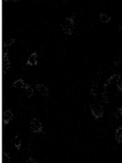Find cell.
<instances>
[{
	"label": "cell",
	"instance_id": "6da1fadb",
	"mask_svg": "<svg viewBox=\"0 0 122 163\" xmlns=\"http://www.w3.org/2000/svg\"><path fill=\"white\" fill-rule=\"evenodd\" d=\"M74 29V16L68 17L65 20L64 25H63V31L64 33L71 35Z\"/></svg>",
	"mask_w": 122,
	"mask_h": 163
},
{
	"label": "cell",
	"instance_id": "7a4b0ae2",
	"mask_svg": "<svg viewBox=\"0 0 122 163\" xmlns=\"http://www.w3.org/2000/svg\"><path fill=\"white\" fill-rule=\"evenodd\" d=\"M90 111L92 113L93 117L95 119H100L103 116V109L98 104H93L89 106Z\"/></svg>",
	"mask_w": 122,
	"mask_h": 163
},
{
	"label": "cell",
	"instance_id": "3957f363",
	"mask_svg": "<svg viewBox=\"0 0 122 163\" xmlns=\"http://www.w3.org/2000/svg\"><path fill=\"white\" fill-rule=\"evenodd\" d=\"M30 128L33 133H42L43 132V126L42 125L39 120H37V118H33L30 120Z\"/></svg>",
	"mask_w": 122,
	"mask_h": 163
},
{
	"label": "cell",
	"instance_id": "277c9868",
	"mask_svg": "<svg viewBox=\"0 0 122 163\" xmlns=\"http://www.w3.org/2000/svg\"><path fill=\"white\" fill-rule=\"evenodd\" d=\"M2 65H3V71L5 73L11 66V62L8 59V52H3V57H2Z\"/></svg>",
	"mask_w": 122,
	"mask_h": 163
},
{
	"label": "cell",
	"instance_id": "5b68a950",
	"mask_svg": "<svg viewBox=\"0 0 122 163\" xmlns=\"http://www.w3.org/2000/svg\"><path fill=\"white\" fill-rule=\"evenodd\" d=\"M121 75H119V74H113V75H112V76L107 80V82H106L105 83H104L103 88H104V89H107V86L111 85V84H112L114 82H116V83H117L118 82L121 81Z\"/></svg>",
	"mask_w": 122,
	"mask_h": 163
},
{
	"label": "cell",
	"instance_id": "8992f818",
	"mask_svg": "<svg viewBox=\"0 0 122 163\" xmlns=\"http://www.w3.org/2000/svg\"><path fill=\"white\" fill-rule=\"evenodd\" d=\"M13 118V114L10 109L4 111L3 114V123L4 125H8L9 122H11Z\"/></svg>",
	"mask_w": 122,
	"mask_h": 163
},
{
	"label": "cell",
	"instance_id": "52a82bcc",
	"mask_svg": "<svg viewBox=\"0 0 122 163\" xmlns=\"http://www.w3.org/2000/svg\"><path fill=\"white\" fill-rule=\"evenodd\" d=\"M37 53L34 52L30 55L25 65L26 66H33V65H37Z\"/></svg>",
	"mask_w": 122,
	"mask_h": 163
},
{
	"label": "cell",
	"instance_id": "ba28073f",
	"mask_svg": "<svg viewBox=\"0 0 122 163\" xmlns=\"http://www.w3.org/2000/svg\"><path fill=\"white\" fill-rule=\"evenodd\" d=\"M36 89L40 93L41 95H42V96H48L49 95V91L46 86L42 85V84H37Z\"/></svg>",
	"mask_w": 122,
	"mask_h": 163
},
{
	"label": "cell",
	"instance_id": "9c48e42d",
	"mask_svg": "<svg viewBox=\"0 0 122 163\" xmlns=\"http://www.w3.org/2000/svg\"><path fill=\"white\" fill-rule=\"evenodd\" d=\"M116 140L118 143H122V126H118L116 129Z\"/></svg>",
	"mask_w": 122,
	"mask_h": 163
},
{
	"label": "cell",
	"instance_id": "30bf717a",
	"mask_svg": "<svg viewBox=\"0 0 122 163\" xmlns=\"http://www.w3.org/2000/svg\"><path fill=\"white\" fill-rule=\"evenodd\" d=\"M24 92H25V94L27 95L28 97H32L33 95H34V92H33V88L30 86L28 85V84H25V85H24Z\"/></svg>",
	"mask_w": 122,
	"mask_h": 163
},
{
	"label": "cell",
	"instance_id": "8fae6325",
	"mask_svg": "<svg viewBox=\"0 0 122 163\" xmlns=\"http://www.w3.org/2000/svg\"><path fill=\"white\" fill-rule=\"evenodd\" d=\"M24 85H25V83H24V82L23 79H18V80H16L13 82V84L12 86H14V87H16V88H18V89H20V88H24Z\"/></svg>",
	"mask_w": 122,
	"mask_h": 163
},
{
	"label": "cell",
	"instance_id": "7c38bea8",
	"mask_svg": "<svg viewBox=\"0 0 122 163\" xmlns=\"http://www.w3.org/2000/svg\"><path fill=\"white\" fill-rule=\"evenodd\" d=\"M99 20L103 23H108L111 21V16L107 15L105 13H100L99 14Z\"/></svg>",
	"mask_w": 122,
	"mask_h": 163
},
{
	"label": "cell",
	"instance_id": "4fadbf2b",
	"mask_svg": "<svg viewBox=\"0 0 122 163\" xmlns=\"http://www.w3.org/2000/svg\"><path fill=\"white\" fill-rule=\"evenodd\" d=\"M114 64H115V65H116L117 67L121 68L122 67V55L119 54V55H117L115 57V59H114Z\"/></svg>",
	"mask_w": 122,
	"mask_h": 163
},
{
	"label": "cell",
	"instance_id": "5bb4252c",
	"mask_svg": "<svg viewBox=\"0 0 122 163\" xmlns=\"http://www.w3.org/2000/svg\"><path fill=\"white\" fill-rule=\"evenodd\" d=\"M90 94H91L93 96H97L98 85L96 83H93V85L91 86V89H90Z\"/></svg>",
	"mask_w": 122,
	"mask_h": 163
},
{
	"label": "cell",
	"instance_id": "9a60e30c",
	"mask_svg": "<svg viewBox=\"0 0 122 163\" xmlns=\"http://www.w3.org/2000/svg\"><path fill=\"white\" fill-rule=\"evenodd\" d=\"M14 144L16 148L19 150L20 148V145H21V140L19 139V134H16V136L14 139Z\"/></svg>",
	"mask_w": 122,
	"mask_h": 163
},
{
	"label": "cell",
	"instance_id": "2e32d148",
	"mask_svg": "<svg viewBox=\"0 0 122 163\" xmlns=\"http://www.w3.org/2000/svg\"><path fill=\"white\" fill-rule=\"evenodd\" d=\"M14 42H15V39H14V38H8V39L5 40V42H3V46L5 47H10V46H12V45L14 43Z\"/></svg>",
	"mask_w": 122,
	"mask_h": 163
},
{
	"label": "cell",
	"instance_id": "e0dca14e",
	"mask_svg": "<svg viewBox=\"0 0 122 163\" xmlns=\"http://www.w3.org/2000/svg\"><path fill=\"white\" fill-rule=\"evenodd\" d=\"M102 100L104 103H107L108 102V95H107V89H104V91L102 94Z\"/></svg>",
	"mask_w": 122,
	"mask_h": 163
},
{
	"label": "cell",
	"instance_id": "ac0fdd59",
	"mask_svg": "<svg viewBox=\"0 0 122 163\" xmlns=\"http://www.w3.org/2000/svg\"><path fill=\"white\" fill-rule=\"evenodd\" d=\"M2 159H3V162H9L11 161V157L9 156L8 153H4L3 154V157H2Z\"/></svg>",
	"mask_w": 122,
	"mask_h": 163
},
{
	"label": "cell",
	"instance_id": "d6986e66",
	"mask_svg": "<svg viewBox=\"0 0 122 163\" xmlns=\"http://www.w3.org/2000/svg\"><path fill=\"white\" fill-rule=\"evenodd\" d=\"M122 116V107L121 108H118L116 110V113H115V117L116 118H121Z\"/></svg>",
	"mask_w": 122,
	"mask_h": 163
},
{
	"label": "cell",
	"instance_id": "ffe728a7",
	"mask_svg": "<svg viewBox=\"0 0 122 163\" xmlns=\"http://www.w3.org/2000/svg\"><path fill=\"white\" fill-rule=\"evenodd\" d=\"M116 87H117V91L118 92L120 93V95H121V96L122 97V82L119 81L116 83Z\"/></svg>",
	"mask_w": 122,
	"mask_h": 163
},
{
	"label": "cell",
	"instance_id": "44dd1931",
	"mask_svg": "<svg viewBox=\"0 0 122 163\" xmlns=\"http://www.w3.org/2000/svg\"><path fill=\"white\" fill-rule=\"evenodd\" d=\"M28 162H33V163H38L39 162V160L33 158V157H29L28 158Z\"/></svg>",
	"mask_w": 122,
	"mask_h": 163
},
{
	"label": "cell",
	"instance_id": "7402d4cb",
	"mask_svg": "<svg viewBox=\"0 0 122 163\" xmlns=\"http://www.w3.org/2000/svg\"><path fill=\"white\" fill-rule=\"evenodd\" d=\"M119 31L121 33H122V23L121 24V25H120V27H119Z\"/></svg>",
	"mask_w": 122,
	"mask_h": 163
}]
</instances>
